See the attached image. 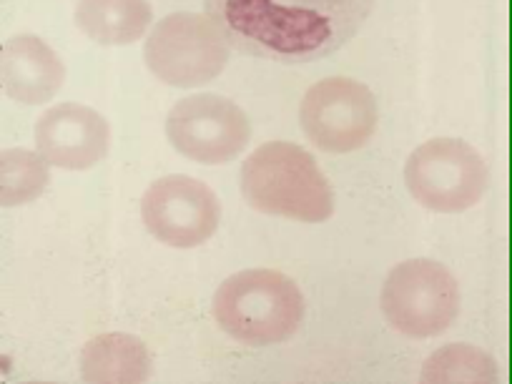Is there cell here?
Returning a JSON list of instances; mask_svg holds the SVG:
<instances>
[{
	"mask_svg": "<svg viewBox=\"0 0 512 384\" xmlns=\"http://www.w3.org/2000/svg\"><path fill=\"white\" fill-rule=\"evenodd\" d=\"M377 0H204L231 48L277 63H312L347 46Z\"/></svg>",
	"mask_w": 512,
	"mask_h": 384,
	"instance_id": "cell-1",
	"label": "cell"
},
{
	"mask_svg": "<svg viewBox=\"0 0 512 384\" xmlns=\"http://www.w3.org/2000/svg\"><path fill=\"white\" fill-rule=\"evenodd\" d=\"M241 194L259 214L322 224L334 214V191L314 156L289 141H269L246 156Z\"/></svg>",
	"mask_w": 512,
	"mask_h": 384,
	"instance_id": "cell-2",
	"label": "cell"
},
{
	"mask_svg": "<svg viewBox=\"0 0 512 384\" xmlns=\"http://www.w3.org/2000/svg\"><path fill=\"white\" fill-rule=\"evenodd\" d=\"M211 314L216 324L246 347H274L302 329L307 302L287 274L244 269L216 289Z\"/></svg>",
	"mask_w": 512,
	"mask_h": 384,
	"instance_id": "cell-3",
	"label": "cell"
},
{
	"mask_svg": "<svg viewBox=\"0 0 512 384\" xmlns=\"http://www.w3.org/2000/svg\"><path fill=\"white\" fill-rule=\"evenodd\" d=\"M379 307L392 329L412 339L445 334L460 317V284L432 259H407L390 269Z\"/></svg>",
	"mask_w": 512,
	"mask_h": 384,
	"instance_id": "cell-4",
	"label": "cell"
},
{
	"mask_svg": "<svg viewBox=\"0 0 512 384\" xmlns=\"http://www.w3.org/2000/svg\"><path fill=\"white\" fill-rule=\"evenodd\" d=\"M229 48L209 16L179 11L151 28L144 43V61L156 81L174 88H196L224 73Z\"/></svg>",
	"mask_w": 512,
	"mask_h": 384,
	"instance_id": "cell-5",
	"label": "cell"
},
{
	"mask_svg": "<svg viewBox=\"0 0 512 384\" xmlns=\"http://www.w3.org/2000/svg\"><path fill=\"white\" fill-rule=\"evenodd\" d=\"M412 199L437 214H460L480 204L490 169L477 149L460 139H432L417 146L405 164Z\"/></svg>",
	"mask_w": 512,
	"mask_h": 384,
	"instance_id": "cell-6",
	"label": "cell"
},
{
	"mask_svg": "<svg viewBox=\"0 0 512 384\" xmlns=\"http://www.w3.org/2000/svg\"><path fill=\"white\" fill-rule=\"evenodd\" d=\"M377 121V98L354 78L317 81L299 103L302 131L327 154H352L367 146L377 131Z\"/></svg>",
	"mask_w": 512,
	"mask_h": 384,
	"instance_id": "cell-7",
	"label": "cell"
},
{
	"mask_svg": "<svg viewBox=\"0 0 512 384\" xmlns=\"http://www.w3.org/2000/svg\"><path fill=\"white\" fill-rule=\"evenodd\" d=\"M166 136L181 156L214 166L229 164L249 146L251 126L234 101L216 93H196L171 106Z\"/></svg>",
	"mask_w": 512,
	"mask_h": 384,
	"instance_id": "cell-8",
	"label": "cell"
},
{
	"mask_svg": "<svg viewBox=\"0 0 512 384\" xmlns=\"http://www.w3.org/2000/svg\"><path fill=\"white\" fill-rule=\"evenodd\" d=\"M141 219L161 244L171 249H196L219 229L221 201L194 176H161L141 199Z\"/></svg>",
	"mask_w": 512,
	"mask_h": 384,
	"instance_id": "cell-9",
	"label": "cell"
},
{
	"mask_svg": "<svg viewBox=\"0 0 512 384\" xmlns=\"http://www.w3.org/2000/svg\"><path fill=\"white\" fill-rule=\"evenodd\" d=\"M36 151L63 171H86L106 159L111 149V123L83 103H56L33 128Z\"/></svg>",
	"mask_w": 512,
	"mask_h": 384,
	"instance_id": "cell-10",
	"label": "cell"
},
{
	"mask_svg": "<svg viewBox=\"0 0 512 384\" xmlns=\"http://www.w3.org/2000/svg\"><path fill=\"white\" fill-rule=\"evenodd\" d=\"M3 93L21 106H41L56 98L66 81L61 56L43 38L21 33L3 43L0 53Z\"/></svg>",
	"mask_w": 512,
	"mask_h": 384,
	"instance_id": "cell-11",
	"label": "cell"
},
{
	"mask_svg": "<svg viewBox=\"0 0 512 384\" xmlns=\"http://www.w3.org/2000/svg\"><path fill=\"white\" fill-rule=\"evenodd\" d=\"M81 377L93 384L146 382L151 377V354L134 334H98L81 352Z\"/></svg>",
	"mask_w": 512,
	"mask_h": 384,
	"instance_id": "cell-12",
	"label": "cell"
},
{
	"mask_svg": "<svg viewBox=\"0 0 512 384\" xmlns=\"http://www.w3.org/2000/svg\"><path fill=\"white\" fill-rule=\"evenodd\" d=\"M76 26L98 46H131L154 21L149 0H78Z\"/></svg>",
	"mask_w": 512,
	"mask_h": 384,
	"instance_id": "cell-13",
	"label": "cell"
},
{
	"mask_svg": "<svg viewBox=\"0 0 512 384\" xmlns=\"http://www.w3.org/2000/svg\"><path fill=\"white\" fill-rule=\"evenodd\" d=\"M420 379L427 384H492L500 379V369L485 349L472 344H450L427 359Z\"/></svg>",
	"mask_w": 512,
	"mask_h": 384,
	"instance_id": "cell-14",
	"label": "cell"
},
{
	"mask_svg": "<svg viewBox=\"0 0 512 384\" xmlns=\"http://www.w3.org/2000/svg\"><path fill=\"white\" fill-rule=\"evenodd\" d=\"M48 181L51 164L38 151L6 149L0 154V199L6 209L41 199Z\"/></svg>",
	"mask_w": 512,
	"mask_h": 384,
	"instance_id": "cell-15",
	"label": "cell"
}]
</instances>
